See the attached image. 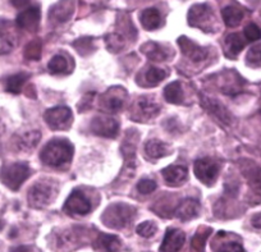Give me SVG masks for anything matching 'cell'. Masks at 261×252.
Listing matches in <instances>:
<instances>
[{"instance_id":"21","label":"cell","mask_w":261,"mask_h":252,"mask_svg":"<svg viewBox=\"0 0 261 252\" xmlns=\"http://www.w3.org/2000/svg\"><path fill=\"white\" fill-rule=\"evenodd\" d=\"M141 52L146 55L149 59L154 60V62H164L169 58L167 50L160 45L155 44V42H146L144 46L141 47Z\"/></svg>"},{"instance_id":"20","label":"cell","mask_w":261,"mask_h":252,"mask_svg":"<svg viewBox=\"0 0 261 252\" xmlns=\"http://www.w3.org/2000/svg\"><path fill=\"white\" fill-rule=\"evenodd\" d=\"M145 153L149 158L152 159H160L164 158L165 155L169 154V147L165 142L160 140H149L146 143H145Z\"/></svg>"},{"instance_id":"24","label":"cell","mask_w":261,"mask_h":252,"mask_svg":"<svg viewBox=\"0 0 261 252\" xmlns=\"http://www.w3.org/2000/svg\"><path fill=\"white\" fill-rule=\"evenodd\" d=\"M164 97L170 104H180L183 102V91L179 82L169 83L164 89Z\"/></svg>"},{"instance_id":"3","label":"cell","mask_w":261,"mask_h":252,"mask_svg":"<svg viewBox=\"0 0 261 252\" xmlns=\"http://www.w3.org/2000/svg\"><path fill=\"white\" fill-rule=\"evenodd\" d=\"M30 168L24 163H14L12 165L4 166L0 172V180L12 191L19 190L24 181L29 178Z\"/></svg>"},{"instance_id":"8","label":"cell","mask_w":261,"mask_h":252,"mask_svg":"<svg viewBox=\"0 0 261 252\" xmlns=\"http://www.w3.org/2000/svg\"><path fill=\"white\" fill-rule=\"evenodd\" d=\"M63 209L65 213L73 214V215H86L91 211V204L82 191L74 190L67 198Z\"/></svg>"},{"instance_id":"44","label":"cell","mask_w":261,"mask_h":252,"mask_svg":"<svg viewBox=\"0 0 261 252\" xmlns=\"http://www.w3.org/2000/svg\"><path fill=\"white\" fill-rule=\"evenodd\" d=\"M260 115H261V110H260Z\"/></svg>"},{"instance_id":"23","label":"cell","mask_w":261,"mask_h":252,"mask_svg":"<svg viewBox=\"0 0 261 252\" xmlns=\"http://www.w3.org/2000/svg\"><path fill=\"white\" fill-rule=\"evenodd\" d=\"M222 17L228 27H236L243 19V12L236 7H225L222 11Z\"/></svg>"},{"instance_id":"25","label":"cell","mask_w":261,"mask_h":252,"mask_svg":"<svg viewBox=\"0 0 261 252\" xmlns=\"http://www.w3.org/2000/svg\"><path fill=\"white\" fill-rule=\"evenodd\" d=\"M47 69L51 74H63L68 73V60L65 59L63 55H55L47 63Z\"/></svg>"},{"instance_id":"13","label":"cell","mask_w":261,"mask_h":252,"mask_svg":"<svg viewBox=\"0 0 261 252\" xmlns=\"http://www.w3.org/2000/svg\"><path fill=\"white\" fill-rule=\"evenodd\" d=\"M200 214V203L195 198H185L174 211V215L183 221L195 219Z\"/></svg>"},{"instance_id":"42","label":"cell","mask_w":261,"mask_h":252,"mask_svg":"<svg viewBox=\"0 0 261 252\" xmlns=\"http://www.w3.org/2000/svg\"><path fill=\"white\" fill-rule=\"evenodd\" d=\"M11 252H32V249L29 246H19L12 249Z\"/></svg>"},{"instance_id":"6","label":"cell","mask_w":261,"mask_h":252,"mask_svg":"<svg viewBox=\"0 0 261 252\" xmlns=\"http://www.w3.org/2000/svg\"><path fill=\"white\" fill-rule=\"evenodd\" d=\"M54 196V188L47 182H36L29 192L30 205L34 208L41 209L44 206L49 205Z\"/></svg>"},{"instance_id":"4","label":"cell","mask_w":261,"mask_h":252,"mask_svg":"<svg viewBox=\"0 0 261 252\" xmlns=\"http://www.w3.org/2000/svg\"><path fill=\"white\" fill-rule=\"evenodd\" d=\"M193 172L197 180L206 186H213L219 174V165L209 158L197 159L193 165Z\"/></svg>"},{"instance_id":"27","label":"cell","mask_w":261,"mask_h":252,"mask_svg":"<svg viewBox=\"0 0 261 252\" xmlns=\"http://www.w3.org/2000/svg\"><path fill=\"white\" fill-rule=\"evenodd\" d=\"M225 45H227V49L229 52V54L237 55L245 47V40L242 39V36L240 34H230L225 39Z\"/></svg>"},{"instance_id":"39","label":"cell","mask_w":261,"mask_h":252,"mask_svg":"<svg viewBox=\"0 0 261 252\" xmlns=\"http://www.w3.org/2000/svg\"><path fill=\"white\" fill-rule=\"evenodd\" d=\"M218 252H245V249H243V247L240 243L230 242V243L223 244Z\"/></svg>"},{"instance_id":"12","label":"cell","mask_w":261,"mask_h":252,"mask_svg":"<svg viewBox=\"0 0 261 252\" xmlns=\"http://www.w3.org/2000/svg\"><path fill=\"white\" fill-rule=\"evenodd\" d=\"M40 22V8L39 7H31L22 13L18 14L16 23L19 29L27 30V31H35L39 26Z\"/></svg>"},{"instance_id":"1","label":"cell","mask_w":261,"mask_h":252,"mask_svg":"<svg viewBox=\"0 0 261 252\" xmlns=\"http://www.w3.org/2000/svg\"><path fill=\"white\" fill-rule=\"evenodd\" d=\"M73 156V146L67 140H53L42 148L41 158L42 163L50 166H63L68 164Z\"/></svg>"},{"instance_id":"18","label":"cell","mask_w":261,"mask_h":252,"mask_svg":"<svg viewBox=\"0 0 261 252\" xmlns=\"http://www.w3.org/2000/svg\"><path fill=\"white\" fill-rule=\"evenodd\" d=\"M41 138V133L39 131H26L21 135L16 136V146L21 151H30L37 146Z\"/></svg>"},{"instance_id":"41","label":"cell","mask_w":261,"mask_h":252,"mask_svg":"<svg viewBox=\"0 0 261 252\" xmlns=\"http://www.w3.org/2000/svg\"><path fill=\"white\" fill-rule=\"evenodd\" d=\"M11 3L13 4L16 8H23V7L29 6L30 0H11Z\"/></svg>"},{"instance_id":"37","label":"cell","mask_w":261,"mask_h":252,"mask_svg":"<svg viewBox=\"0 0 261 252\" xmlns=\"http://www.w3.org/2000/svg\"><path fill=\"white\" fill-rule=\"evenodd\" d=\"M137 190L142 195H150V193H152L156 190V183H155V181L144 178V180H141L137 183Z\"/></svg>"},{"instance_id":"22","label":"cell","mask_w":261,"mask_h":252,"mask_svg":"<svg viewBox=\"0 0 261 252\" xmlns=\"http://www.w3.org/2000/svg\"><path fill=\"white\" fill-rule=\"evenodd\" d=\"M29 80V74L27 73H17V74L9 75L7 78L6 90L11 94H19L23 89L24 83Z\"/></svg>"},{"instance_id":"28","label":"cell","mask_w":261,"mask_h":252,"mask_svg":"<svg viewBox=\"0 0 261 252\" xmlns=\"http://www.w3.org/2000/svg\"><path fill=\"white\" fill-rule=\"evenodd\" d=\"M137 104H139V108L142 112V114H145L146 117H155L160 112L159 104L155 103L154 100L149 99V97H141Z\"/></svg>"},{"instance_id":"30","label":"cell","mask_w":261,"mask_h":252,"mask_svg":"<svg viewBox=\"0 0 261 252\" xmlns=\"http://www.w3.org/2000/svg\"><path fill=\"white\" fill-rule=\"evenodd\" d=\"M109 92L110 96L109 95H105L104 97L105 107H107V109L110 110V112H119L123 108V105H124V96H120V95L118 94H113V90Z\"/></svg>"},{"instance_id":"33","label":"cell","mask_w":261,"mask_h":252,"mask_svg":"<svg viewBox=\"0 0 261 252\" xmlns=\"http://www.w3.org/2000/svg\"><path fill=\"white\" fill-rule=\"evenodd\" d=\"M156 231H158L156 224L152 223V221H144V223L140 224L136 229L137 234L144 237V238H150V237H152L155 233H156Z\"/></svg>"},{"instance_id":"29","label":"cell","mask_w":261,"mask_h":252,"mask_svg":"<svg viewBox=\"0 0 261 252\" xmlns=\"http://www.w3.org/2000/svg\"><path fill=\"white\" fill-rule=\"evenodd\" d=\"M168 77V73L165 72L164 69L162 68H156V67H151L146 73H145V80L149 85L151 86H156L159 85L162 81H164L165 78Z\"/></svg>"},{"instance_id":"14","label":"cell","mask_w":261,"mask_h":252,"mask_svg":"<svg viewBox=\"0 0 261 252\" xmlns=\"http://www.w3.org/2000/svg\"><path fill=\"white\" fill-rule=\"evenodd\" d=\"M165 182L170 186H180L187 181L188 170L183 165H170L162 170Z\"/></svg>"},{"instance_id":"11","label":"cell","mask_w":261,"mask_h":252,"mask_svg":"<svg viewBox=\"0 0 261 252\" xmlns=\"http://www.w3.org/2000/svg\"><path fill=\"white\" fill-rule=\"evenodd\" d=\"M178 44H179L180 52H182L186 57L190 58L192 62L200 63L207 58L206 47H201L199 46V45H196L195 42L191 41L188 37L180 36L179 39H178Z\"/></svg>"},{"instance_id":"32","label":"cell","mask_w":261,"mask_h":252,"mask_svg":"<svg viewBox=\"0 0 261 252\" xmlns=\"http://www.w3.org/2000/svg\"><path fill=\"white\" fill-rule=\"evenodd\" d=\"M24 57L30 60H39L41 57V42L34 40L24 47Z\"/></svg>"},{"instance_id":"40","label":"cell","mask_w":261,"mask_h":252,"mask_svg":"<svg viewBox=\"0 0 261 252\" xmlns=\"http://www.w3.org/2000/svg\"><path fill=\"white\" fill-rule=\"evenodd\" d=\"M251 224H252L255 228L261 229V213L255 214V215L252 216V219H251Z\"/></svg>"},{"instance_id":"2","label":"cell","mask_w":261,"mask_h":252,"mask_svg":"<svg viewBox=\"0 0 261 252\" xmlns=\"http://www.w3.org/2000/svg\"><path fill=\"white\" fill-rule=\"evenodd\" d=\"M134 211L127 204H113L102 214V223L109 228L122 229L130 221Z\"/></svg>"},{"instance_id":"15","label":"cell","mask_w":261,"mask_h":252,"mask_svg":"<svg viewBox=\"0 0 261 252\" xmlns=\"http://www.w3.org/2000/svg\"><path fill=\"white\" fill-rule=\"evenodd\" d=\"M201 105L217 119H219L222 123L225 124H229L230 123V114L227 109L224 108V105L220 104L218 100L210 99V97H201Z\"/></svg>"},{"instance_id":"38","label":"cell","mask_w":261,"mask_h":252,"mask_svg":"<svg viewBox=\"0 0 261 252\" xmlns=\"http://www.w3.org/2000/svg\"><path fill=\"white\" fill-rule=\"evenodd\" d=\"M247 60L252 64L261 62V44L253 45L247 53Z\"/></svg>"},{"instance_id":"5","label":"cell","mask_w":261,"mask_h":252,"mask_svg":"<svg viewBox=\"0 0 261 252\" xmlns=\"http://www.w3.org/2000/svg\"><path fill=\"white\" fill-rule=\"evenodd\" d=\"M44 119L51 130H67L72 122V110L67 107H54L45 112Z\"/></svg>"},{"instance_id":"34","label":"cell","mask_w":261,"mask_h":252,"mask_svg":"<svg viewBox=\"0 0 261 252\" xmlns=\"http://www.w3.org/2000/svg\"><path fill=\"white\" fill-rule=\"evenodd\" d=\"M73 46L76 47L77 52H79L80 54L84 55V57L94 52V49H91L92 47L91 37H82V39H79L77 41L73 42Z\"/></svg>"},{"instance_id":"31","label":"cell","mask_w":261,"mask_h":252,"mask_svg":"<svg viewBox=\"0 0 261 252\" xmlns=\"http://www.w3.org/2000/svg\"><path fill=\"white\" fill-rule=\"evenodd\" d=\"M250 185L256 190H261V168L252 164V166L243 170Z\"/></svg>"},{"instance_id":"7","label":"cell","mask_w":261,"mask_h":252,"mask_svg":"<svg viewBox=\"0 0 261 252\" xmlns=\"http://www.w3.org/2000/svg\"><path fill=\"white\" fill-rule=\"evenodd\" d=\"M213 19V9L207 4H196L188 12V23L190 26L199 27L207 31L206 26H210Z\"/></svg>"},{"instance_id":"19","label":"cell","mask_w":261,"mask_h":252,"mask_svg":"<svg viewBox=\"0 0 261 252\" xmlns=\"http://www.w3.org/2000/svg\"><path fill=\"white\" fill-rule=\"evenodd\" d=\"M140 21H141L142 27L147 31H154L162 26V17H160V12L155 8L145 9L140 16Z\"/></svg>"},{"instance_id":"26","label":"cell","mask_w":261,"mask_h":252,"mask_svg":"<svg viewBox=\"0 0 261 252\" xmlns=\"http://www.w3.org/2000/svg\"><path fill=\"white\" fill-rule=\"evenodd\" d=\"M210 234H212V229L210 228H200L199 231L196 232L192 241H191V246L193 247L196 252H204L205 244H206V241L210 237Z\"/></svg>"},{"instance_id":"9","label":"cell","mask_w":261,"mask_h":252,"mask_svg":"<svg viewBox=\"0 0 261 252\" xmlns=\"http://www.w3.org/2000/svg\"><path fill=\"white\" fill-rule=\"evenodd\" d=\"M91 131L97 136L107 138H114L119 131V124L110 117H95L91 122Z\"/></svg>"},{"instance_id":"35","label":"cell","mask_w":261,"mask_h":252,"mask_svg":"<svg viewBox=\"0 0 261 252\" xmlns=\"http://www.w3.org/2000/svg\"><path fill=\"white\" fill-rule=\"evenodd\" d=\"M123 37L118 34H112V35H108L107 36V45H108V49L113 53H117L119 52L120 49L123 47Z\"/></svg>"},{"instance_id":"17","label":"cell","mask_w":261,"mask_h":252,"mask_svg":"<svg viewBox=\"0 0 261 252\" xmlns=\"http://www.w3.org/2000/svg\"><path fill=\"white\" fill-rule=\"evenodd\" d=\"M74 11L73 0H60L50 9V17L55 22H67L72 17Z\"/></svg>"},{"instance_id":"36","label":"cell","mask_w":261,"mask_h":252,"mask_svg":"<svg viewBox=\"0 0 261 252\" xmlns=\"http://www.w3.org/2000/svg\"><path fill=\"white\" fill-rule=\"evenodd\" d=\"M245 37L248 41H257L261 39V29L255 23H248L245 27Z\"/></svg>"},{"instance_id":"10","label":"cell","mask_w":261,"mask_h":252,"mask_svg":"<svg viewBox=\"0 0 261 252\" xmlns=\"http://www.w3.org/2000/svg\"><path fill=\"white\" fill-rule=\"evenodd\" d=\"M186 242V234L175 228H168L163 243L160 246L162 252H179Z\"/></svg>"},{"instance_id":"43","label":"cell","mask_w":261,"mask_h":252,"mask_svg":"<svg viewBox=\"0 0 261 252\" xmlns=\"http://www.w3.org/2000/svg\"><path fill=\"white\" fill-rule=\"evenodd\" d=\"M4 130H6V128H4V123L2 122V120H0V136L3 135V133H4Z\"/></svg>"},{"instance_id":"16","label":"cell","mask_w":261,"mask_h":252,"mask_svg":"<svg viewBox=\"0 0 261 252\" xmlns=\"http://www.w3.org/2000/svg\"><path fill=\"white\" fill-rule=\"evenodd\" d=\"M120 246H122V242L119 237L107 233H100L94 244L97 252H118Z\"/></svg>"}]
</instances>
